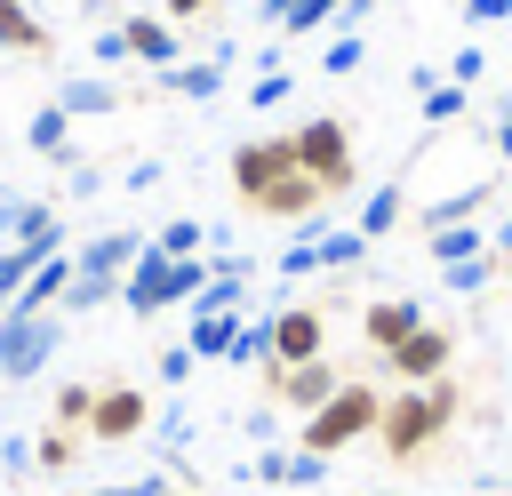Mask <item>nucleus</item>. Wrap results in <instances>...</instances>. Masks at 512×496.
Here are the masks:
<instances>
[{"mask_svg": "<svg viewBox=\"0 0 512 496\" xmlns=\"http://www.w3.org/2000/svg\"><path fill=\"white\" fill-rule=\"evenodd\" d=\"M160 16H168V24H208L216 0H160Z\"/></svg>", "mask_w": 512, "mask_h": 496, "instance_id": "f704fd0d", "label": "nucleus"}, {"mask_svg": "<svg viewBox=\"0 0 512 496\" xmlns=\"http://www.w3.org/2000/svg\"><path fill=\"white\" fill-rule=\"evenodd\" d=\"M328 352V312L320 304H280L272 312V360H320Z\"/></svg>", "mask_w": 512, "mask_h": 496, "instance_id": "9b49d317", "label": "nucleus"}, {"mask_svg": "<svg viewBox=\"0 0 512 496\" xmlns=\"http://www.w3.org/2000/svg\"><path fill=\"white\" fill-rule=\"evenodd\" d=\"M96 184H104V168H88V160H80V168H72V176H64V192H72V200H88V192H96Z\"/></svg>", "mask_w": 512, "mask_h": 496, "instance_id": "4c0bfd02", "label": "nucleus"}, {"mask_svg": "<svg viewBox=\"0 0 512 496\" xmlns=\"http://www.w3.org/2000/svg\"><path fill=\"white\" fill-rule=\"evenodd\" d=\"M288 96H296V72H288V64H272V72L248 80V104H256V112H272V104H288Z\"/></svg>", "mask_w": 512, "mask_h": 496, "instance_id": "cd10ccee", "label": "nucleus"}, {"mask_svg": "<svg viewBox=\"0 0 512 496\" xmlns=\"http://www.w3.org/2000/svg\"><path fill=\"white\" fill-rule=\"evenodd\" d=\"M184 376H192V344H168L160 352V384H184Z\"/></svg>", "mask_w": 512, "mask_h": 496, "instance_id": "c9c22d12", "label": "nucleus"}, {"mask_svg": "<svg viewBox=\"0 0 512 496\" xmlns=\"http://www.w3.org/2000/svg\"><path fill=\"white\" fill-rule=\"evenodd\" d=\"M280 272H288V280H312V272H320V256H312V240H288V256H280Z\"/></svg>", "mask_w": 512, "mask_h": 496, "instance_id": "72a5a7b5", "label": "nucleus"}, {"mask_svg": "<svg viewBox=\"0 0 512 496\" xmlns=\"http://www.w3.org/2000/svg\"><path fill=\"white\" fill-rule=\"evenodd\" d=\"M240 320H248V312H192V336H184L192 360H224L232 336H240Z\"/></svg>", "mask_w": 512, "mask_h": 496, "instance_id": "6ab92c4d", "label": "nucleus"}, {"mask_svg": "<svg viewBox=\"0 0 512 496\" xmlns=\"http://www.w3.org/2000/svg\"><path fill=\"white\" fill-rule=\"evenodd\" d=\"M496 272H504V256H496V248H488V256H464V264H440V280H448L456 296H480Z\"/></svg>", "mask_w": 512, "mask_h": 496, "instance_id": "b1692460", "label": "nucleus"}, {"mask_svg": "<svg viewBox=\"0 0 512 496\" xmlns=\"http://www.w3.org/2000/svg\"><path fill=\"white\" fill-rule=\"evenodd\" d=\"M400 216H408V176H392V184H376V192L360 200V232H368V240L400 232Z\"/></svg>", "mask_w": 512, "mask_h": 496, "instance_id": "f3484780", "label": "nucleus"}, {"mask_svg": "<svg viewBox=\"0 0 512 496\" xmlns=\"http://www.w3.org/2000/svg\"><path fill=\"white\" fill-rule=\"evenodd\" d=\"M424 248H432V264H464V256H488V232L480 224H432Z\"/></svg>", "mask_w": 512, "mask_h": 496, "instance_id": "412c9836", "label": "nucleus"}, {"mask_svg": "<svg viewBox=\"0 0 512 496\" xmlns=\"http://www.w3.org/2000/svg\"><path fill=\"white\" fill-rule=\"evenodd\" d=\"M96 496H176V472H144V480H120V488H96Z\"/></svg>", "mask_w": 512, "mask_h": 496, "instance_id": "7c9ffc66", "label": "nucleus"}, {"mask_svg": "<svg viewBox=\"0 0 512 496\" xmlns=\"http://www.w3.org/2000/svg\"><path fill=\"white\" fill-rule=\"evenodd\" d=\"M464 104H472V88L432 80V88H424V128H456V120H464Z\"/></svg>", "mask_w": 512, "mask_h": 496, "instance_id": "5701e85b", "label": "nucleus"}, {"mask_svg": "<svg viewBox=\"0 0 512 496\" xmlns=\"http://www.w3.org/2000/svg\"><path fill=\"white\" fill-rule=\"evenodd\" d=\"M80 448H88V432H64V424H48V432L32 440V472H48V480H64V472L80 464Z\"/></svg>", "mask_w": 512, "mask_h": 496, "instance_id": "aec40b11", "label": "nucleus"}, {"mask_svg": "<svg viewBox=\"0 0 512 496\" xmlns=\"http://www.w3.org/2000/svg\"><path fill=\"white\" fill-rule=\"evenodd\" d=\"M288 168H296V144H288V136H248V144H232V192H240V208H256Z\"/></svg>", "mask_w": 512, "mask_h": 496, "instance_id": "0eeeda50", "label": "nucleus"}, {"mask_svg": "<svg viewBox=\"0 0 512 496\" xmlns=\"http://www.w3.org/2000/svg\"><path fill=\"white\" fill-rule=\"evenodd\" d=\"M344 16V0H288V16H280V40H296V32H320V24H336Z\"/></svg>", "mask_w": 512, "mask_h": 496, "instance_id": "bb28decb", "label": "nucleus"}, {"mask_svg": "<svg viewBox=\"0 0 512 496\" xmlns=\"http://www.w3.org/2000/svg\"><path fill=\"white\" fill-rule=\"evenodd\" d=\"M376 496H392V488H376Z\"/></svg>", "mask_w": 512, "mask_h": 496, "instance_id": "49530a36", "label": "nucleus"}, {"mask_svg": "<svg viewBox=\"0 0 512 496\" xmlns=\"http://www.w3.org/2000/svg\"><path fill=\"white\" fill-rule=\"evenodd\" d=\"M88 56H96V64H128V32H120V24H104V32L88 40Z\"/></svg>", "mask_w": 512, "mask_h": 496, "instance_id": "2f4dec72", "label": "nucleus"}, {"mask_svg": "<svg viewBox=\"0 0 512 496\" xmlns=\"http://www.w3.org/2000/svg\"><path fill=\"white\" fill-rule=\"evenodd\" d=\"M136 256H144V240H136L128 224H112V232H96L88 248H72V272H88V280H128Z\"/></svg>", "mask_w": 512, "mask_h": 496, "instance_id": "ddd939ff", "label": "nucleus"}, {"mask_svg": "<svg viewBox=\"0 0 512 496\" xmlns=\"http://www.w3.org/2000/svg\"><path fill=\"white\" fill-rule=\"evenodd\" d=\"M224 72H232V64H216V56H184V64H168V72H152V88H160V96L216 104V96H224Z\"/></svg>", "mask_w": 512, "mask_h": 496, "instance_id": "4468645a", "label": "nucleus"}, {"mask_svg": "<svg viewBox=\"0 0 512 496\" xmlns=\"http://www.w3.org/2000/svg\"><path fill=\"white\" fill-rule=\"evenodd\" d=\"M64 344V312H0V384H32Z\"/></svg>", "mask_w": 512, "mask_h": 496, "instance_id": "39448f33", "label": "nucleus"}, {"mask_svg": "<svg viewBox=\"0 0 512 496\" xmlns=\"http://www.w3.org/2000/svg\"><path fill=\"white\" fill-rule=\"evenodd\" d=\"M0 472H32V440H0Z\"/></svg>", "mask_w": 512, "mask_h": 496, "instance_id": "58836bf2", "label": "nucleus"}, {"mask_svg": "<svg viewBox=\"0 0 512 496\" xmlns=\"http://www.w3.org/2000/svg\"><path fill=\"white\" fill-rule=\"evenodd\" d=\"M160 176H168V168H160V160H128V192H152V184H160Z\"/></svg>", "mask_w": 512, "mask_h": 496, "instance_id": "e433bc0d", "label": "nucleus"}, {"mask_svg": "<svg viewBox=\"0 0 512 496\" xmlns=\"http://www.w3.org/2000/svg\"><path fill=\"white\" fill-rule=\"evenodd\" d=\"M256 16H264V24H280V16H288V0H256Z\"/></svg>", "mask_w": 512, "mask_h": 496, "instance_id": "79ce46f5", "label": "nucleus"}, {"mask_svg": "<svg viewBox=\"0 0 512 496\" xmlns=\"http://www.w3.org/2000/svg\"><path fill=\"white\" fill-rule=\"evenodd\" d=\"M288 144H296V168L328 192V200H344L352 184H360V152H352V120H336V112H320V120H304V128H288Z\"/></svg>", "mask_w": 512, "mask_h": 496, "instance_id": "20e7f679", "label": "nucleus"}, {"mask_svg": "<svg viewBox=\"0 0 512 496\" xmlns=\"http://www.w3.org/2000/svg\"><path fill=\"white\" fill-rule=\"evenodd\" d=\"M24 144H32L40 160H56V168H64V160H80V152H72V112H64L56 96H48V104L24 120Z\"/></svg>", "mask_w": 512, "mask_h": 496, "instance_id": "dca6fc26", "label": "nucleus"}, {"mask_svg": "<svg viewBox=\"0 0 512 496\" xmlns=\"http://www.w3.org/2000/svg\"><path fill=\"white\" fill-rule=\"evenodd\" d=\"M136 8H160V0H136Z\"/></svg>", "mask_w": 512, "mask_h": 496, "instance_id": "c03bdc74", "label": "nucleus"}, {"mask_svg": "<svg viewBox=\"0 0 512 496\" xmlns=\"http://www.w3.org/2000/svg\"><path fill=\"white\" fill-rule=\"evenodd\" d=\"M456 416H464V400H456L448 376H440V384H400V392H384V424H376V440H384L392 464H424V456L448 440Z\"/></svg>", "mask_w": 512, "mask_h": 496, "instance_id": "f257e3e1", "label": "nucleus"}, {"mask_svg": "<svg viewBox=\"0 0 512 496\" xmlns=\"http://www.w3.org/2000/svg\"><path fill=\"white\" fill-rule=\"evenodd\" d=\"M0 48H8V56H48V24H40L24 0H0Z\"/></svg>", "mask_w": 512, "mask_h": 496, "instance_id": "a211bd4d", "label": "nucleus"}, {"mask_svg": "<svg viewBox=\"0 0 512 496\" xmlns=\"http://www.w3.org/2000/svg\"><path fill=\"white\" fill-rule=\"evenodd\" d=\"M480 496H512V488H480Z\"/></svg>", "mask_w": 512, "mask_h": 496, "instance_id": "37998d69", "label": "nucleus"}, {"mask_svg": "<svg viewBox=\"0 0 512 496\" xmlns=\"http://www.w3.org/2000/svg\"><path fill=\"white\" fill-rule=\"evenodd\" d=\"M336 384H344V376H336L328 352H320V360H264V392H272L280 408H296V416H312Z\"/></svg>", "mask_w": 512, "mask_h": 496, "instance_id": "6e6552de", "label": "nucleus"}, {"mask_svg": "<svg viewBox=\"0 0 512 496\" xmlns=\"http://www.w3.org/2000/svg\"><path fill=\"white\" fill-rule=\"evenodd\" d=\"M360 56H368V40H360V32L344 24V32H336V40L320 48V72H360Z\"/></svg>", "mask_w": 512, "mask_h": 496, "instance_id": "c85d7f7f", "label": "nucleus"}, {"mask_svg": "<svg viewBox=\"0 0 512 496\" xmlns=\"http://www.w3.org/2000/svg\"><path fill=\"white\" fill-rule=\"evenodd\" d=\"M224 360H232V368H264V360H272V312H264V320H240V336H232Z\"/></svg>", "mask_w": 512, "mask_h": 496, "instance_id": "393cba45", "label": "nucleus"}, {"mask_svg": "<svg viewBox=\"0 0 512 496\" xmlns=\"http://www.w3.org/2000/svg\"><path fill=\"white\" fill-rule=\"evenodd\" d=\"M480 72H488V56H480V40H464V48L448 56V80H456V88H480Z\"/></svg>", "mask_w": 512, "mask_h": 496, "instance_id": "c756f323", "label": "nucleus"}, {"mask_svg": "<svg viewBox=\"0 0 512 496\" xmlns=\"http://www.w3.org/2000/svg\"><path fill=\"white\" fill-rule=\"evenodd\" d=\"M424 328V312H416V296H376V304H360V336H368V352L384 360L392 344H408Z\"/></svg>", "mask_w": 512, "mask_h": 496, "instance_id": "f8f14e48", "label": "nucleus"}, {"mask_svg": "<svg viewBox=\"0 0 512 496\" xmlns=\"http://www.w3.org/2000/svg\"><path fill=\"white\" fill-rule=\"evenodd\" d=\"M496 168H512V120H496Z\"/></svg>", "mask_w": 512, "mask_h": 496, "instance_id": "ea45409f", "label": "nucleus"}, {"mask_svg": "<svg viewBox=\"0 0 512 496\" xmlns=\"http://www.w3.org/2000/svg\"><path fill=\"white\" fill-rule=\"evenodd\" d=\"M56 104H64L72 120H104V112H120V104H128V88H120V80H104V72H72V80L56 88Z\"/></svg>", "mask_w": 512, "mask_h": 496, "instance_id": "2eb2a0df", "label": "nucleus"}, {"mask_svg": "<svg viewBox=\"0 0 512 496\" xmlns=\"http://www.w3.org/2000/svg\"><path fill=\"white\" fill-rule=\"evenodd\" d=\"M464 24L488 32V24H512V0H464Z\"/></svg>", "mask_w": 512, "mask_h": 496, "instance_id": "473e14b6", "label": "nucleus"}, {"mask_svg": "<svg viewBox=\"0 0 512 496\" xmlns=\"http://www.w3.org/2000/svg\"><path fill=\"white\" fill-rule=\"evenodd\" d=\"M448 368H456V328H440V320H424L408 344L384 352V376L392 384H440Z\"/></svg>", "mask_w": 512, "mask_h": 496, "instance_id": "423d86ee", "label": "nucleus"}, {"mask_svg": "<svg viewBox=\"0 0 512 496\" xmlns=\"http://www.w3.org/2000/svg\"><path fill=\"white\" fill-rule=\"evenodd\" d=\"M368 8H376V0H344V16H336V24H360Z\"/></svg>", "mask_w": 512, "mask_h": 496, "instance_id": "a19ab883", "label": "nucleus"}, {"mask_svg": "<svg viewBox=\"0 0 512 496\" xmlns=\"http://www.w3.org/2000/svg\"><path fill=\"white\" fill-rule=\"evenodd\" d=\"M200 288H208V256H160L144 240V256L120 280V304H128V320H160L168 304H192Z\"/></svg>", "mask_w": 512, "mask_h": 496, "instance_id": "7ed1b4c3", "label": "nucleus"}, {"mask_svg": "<svg viewBox=\"0 0 512 496\" xmlns=\"http://www.w3.org/2000/svg\"><path fill=\"white\" fill-rule=\"evenodd\" d=\"M0 208H8V184H0Z\"/></svg>", "mask_w": 512, "mask_h": 496, "instance_id": "a18cd8bd", "label": "nucleus"}, {"mask_svg": "<svg viewBox=\"0 0 512 496\" xmlns=\"http://www.w3.org/2000/svg\"><path fill=\"white\" fill-rule=\"evenodd\" d=\"M88 416H96V384H64L48 408V424H64V432H88Z\"/></svg>", "mask_w": 512, "mask_h": 496, "instance_id": "a878e982", "label": "nucleus"}, {"mask_svg": "<svg viewBox=\"0 0 512 496\" xmlns=\"http://www.w3.org/2000/svg\"><path fill=\"white\" fill-rule=\"evenodd\" d=\"M152 248H160V256H208V224H200V216H168V224L152 232Z\"/></svg>", "mask_w": 512, "mask_h": 496, "instance_id": "4be33fe9", "label": "nucleus"}, {"mask_svg": "<svg viewBox=\"0 0 512 496\" xmlns=\"http://www.w3.org/2000/svg\"><path fill=\"white\" fill-rule=\"evenodd\" d=\"M144 424H152V400L136 384H96V416H88V440L96 448H128Z\"/></svg>", "mask_w": 512, "mask_h": 496, "instance_id": "1a4fd4ad", "label": "nucleus"}, {"mask_svg": "<svg viewBox=\"0 0 512 496\" xmlns=\"http://www.w3.org/2000/svg\"><path fill=\"white\" fill-rule=\"evenodd\" d=\"M376 424H384V392H376L368 376H344V384H336V392L304 416L296 448H312V456H344V448L376 440Z\"/></svg>", "mask_w": 512, "mask_h": 496, "instance_id": "f03ea898", "label": "nucleus"}, {"mask_svg": "<svg viewBox=\"0 0 512 496\" xmlns=\"http://www.w3.org/2000/svg\"><path fill=\"white\" fill-rule=\"evenodd\" d=\"M120 32H128V64H152V72L184 64V32H176L160 8H128V16H120Z\"/></svg>", "mask_w": 512, "mask_h": 496, "instance_id": "9d476101", "label": "nucleus"}]
</instances>
